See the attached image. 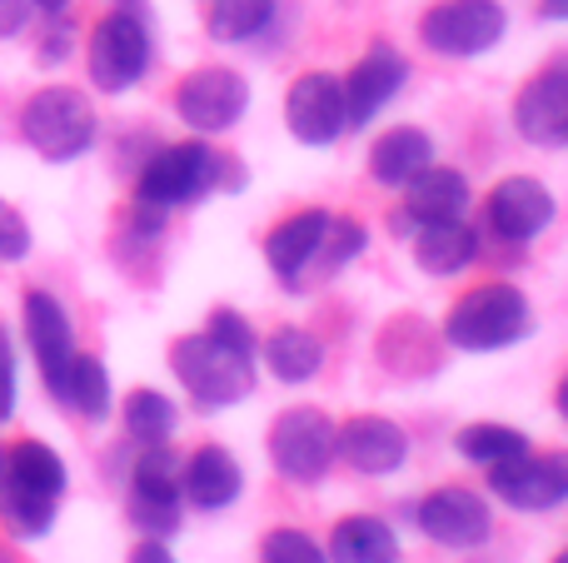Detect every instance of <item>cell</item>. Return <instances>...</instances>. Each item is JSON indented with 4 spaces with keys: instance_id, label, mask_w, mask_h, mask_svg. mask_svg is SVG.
<instances>
[{
    "instance_id": "cell-1",
    "label": "cell",
    "mask_w": 568,
    "mask_h": 563,
    "mask_svg": "<svg viewBox=\"0 0 568 563\" xmlns=\"http://www.w3.org/2000/svg\"><path fill=\"white\" fill-rule=\"evenodd\" d=\"M65 484V459L40 439H20V444L0 449V524L16 539L50 534Z\"/></svg>"
},
{
    "instance_id": "cell-2",
    "label": "cell",
    "mask_w": 568,
    "mask_h": 563,
    "mask_svg": "<svg viewBox=\"0 0 568 563\" xmlns=\"http://www.w3.org/2000/svg\"><path fill=\"white\" fill-rule=\"evenodd\" d=\"M150 55H155V40H150L145 0H120V6L90 30V45H85L90 85L105 90V95H120V90L145 80Z\"/></svg>"
},
{
    "instance_id": "cell-3",
    "label": "cell",
    "mask_w": 568,
    "mask_h": 563,
    "mask_svg": "<svg viewBox=\"0 0 568 563\" xmlns=\"http://www.w3.org/2000/svg\"><path fill=\"white\" fill-rule=\"evenodd\" d=\"M95 105H90L85 90L75 85H45L26 100L20 110V135L50 165H65V160H80L90 145H95Z\"/></svg>"
},
{
    "instance_id": "cell-4",
    "label": "cell",
    "mask_w": 568,
    "mask_h": 563,
    "mask_svg": "<svg viewBox=\"0 0 568 563\" xmlns=\"http://www.w3.org/2000/svg\"><path fill=\"white\" fill-rule=\"evenodd\" d=\"M524 335H534V309L529 299L514 285L494 279V285H479L449 309L444 319V339L454 349H469V355H484V349H509L519 345Z\"/></svg>"
},
{
    "instance_id": "cell-5",
    "label": "cell",
    "mask_w": 568,
    "mask_h": 563,
    "mask_svg": "<svg viewBox=\"0 0 568 563\" xmlns=\"http://www.w3.org/2000/svg\"><path fill=\"white\" fill-rule=\"evenodd\" d=\"M170 369H175V379L185 385V395L195 399L205 414L240 405V399L255 389V359H240V355H230V349H220L205 329L175 339V349H170Z\"/></svg>"
},
{
    "instance_id": "cell-6",
    "label": "cell",
    "mask_w": 568,
    "mask_h": 563,
    "mask_svg": "<svg viewBox=\"0 0 568 563\" xmlns=\"http://www.w3.org/2000/svg\"><path fill=\"white\" fill-rule=\"evenodd\" d=\"M220 165H225V160L210 145H200V140L155 150L150 165L140 170V180H135V205L150 209V215H170V209H180V205H195L205 190H215Z\"/></svg>"
},
{
    "instance_id": "cell-7",
    "label": "cell",
    "mask_w": 568,
    "mask_h": 563,
    "mask_svg": "<svg viewBox=\"0 0 568 563\" xmlns=\"http://www.w3.org/2000/svg\"><path fill=\"white\" fill-rule=\"evenodd\" d=\"M504 25H509V16H504L499 0H439L434 10H424L419 40L434 55L469 60L499 45Z\"/></svg>"
},
{
    "instance_id": "cell-8",
    "label": "cell",
    "mask_w": 568,
    "mask_h": 563,
    "mask_svg": "<svg viewBox=\"0 0 568 563\" xmlns=\"http://www.w3.org/2000/svg\"><path fill=\"white\" fill-rule=\"evenodd\" d=\"M334 434H339V424L324 409H310V405L284 409L275 429H270V459L294 484H320L329 474V464L339 459L334 454Z\"/></svg>"
},
{
    "instance_id": "cell-9",
    "label": "cell",
    "mask_w": 568,
    "mask_h": 563,
    "mask_svg": "<svg viewBox=\"0 0 568 563\" xmlns=\"http://www.w3.org/2000/svg\"><path fill=\"white\" fill-rule=\"evenodd\" d=\"M180 459L175 449L165 444H145V454L135 459V479H130V524L140 529L145 539H165L180 529Z\"/></svg>"
},
{
    "instance_id": "cell-10",
    "label": "cell",
    "mask_w": 568,
    "mask_h": 563,
    "mask_svg": "<svg viewBox=\"0 0 568 563\" xmlns=\"http://www.w3.org/2000/svg\"><path fill=\"white\" fill-rule=\"evenodd\" d=\"M250 110V80L230 65H200L175 85V115L200 135H220V130L240 125Z\"/></svg>"
},
{
    "instance_id": "cell-11",
    "label": "cell",
    "mask_w": 568,
    "mask_h": 563,
    "mask_svg": "<svg viewBox=\"0 0 568 563\" xmlns=\"http://www.w3.org/2000/svg\"><path fill=\"white\" fill-rule=\"evenodd\" d=\"M284 125L300 145H334V140L349 130V115H344V85L329 70H304L300 80L284 95Z\"/></svg>"
},
{
    "instance_id": "cell-12",
    "label": "cell",
    "mask_w": 568,
    "mask_h": 563,
    "mask_svg": "<svg viewBox=\"0 0 568 563\" xmlns=\"http://www.w3.org/2000/svg\"><path fill=\"white\" fill-rule=\"evenodd\" d=\"M554 215H559V199H554L549 185L534 180V175L499 180V185L489 190V205H484L489 229L499 239H509V245H529V239H539L544 229L554 225Z\"/></svg>"
},
{
    "instance_id": "cell-13",
    "label": "cell",
    "mask_w": 568,
    "mask_h": 563,
    "mask_svg": "<svg viewBox=\"0 0 568 563\" xmlns=\"http://www.w3.org/2000/svg\"><path fill=\"white\" fill-rule=\"evenodd\" d=\"M489 489L494 499H504L509 509H524V514H544V509H559L568 499V464L554 454H519L504 459V464L489 469Z\"/></svg>"
},
{
    "instance_id": "cell-14",
    "label": "cell",
    "mask_w": 568,
    "mask_h": 563,
    "mask_svg": "<svg viewBox=\"0 0 568 563\" xmlns=\"http://www.w3.org/2000/svg\"><path fill=\"white\" fill-rule=\"evenodd\" d=\"M419 529H424V539H434L439 549H479V544H489V534H494V514L474 489L444 484L419 504Z\"/></svg>"
},
{
    "instance_id": "cell-15",
    "label": "cell",
    "mask_w": 568,
    "mask_h": 563,
    "mask_svg": "<svg viewBox=\"0 0 568 563\" xmlns=\"http://www.w3.org/2000/svg\"><path fill=\"white\" fill-rule=\"evenodd\" d=\"M514 125L529 145H544V150H559L568 145V65L554 60L544 65L529 85L519 90L514 100Z\"/></svg>"
},
{
    "instance_id": "cell-16",
    "label": "cell",
    "mask_w": 568,
    "mask_h": 563,
    "mask_svg": "<svg viewBox=\"0 0 568 563\" xmlns=\"http://www.w3.org/2000/svg\"><path fill=\"white\" fill-rule=\"evenodd\" d=\"M26 335L30 349H36V365L40 379H45L50 395H65V375H70V359H75V329H70V315L50 289H30L26 295Z\"/></svg>"
},
{
    "instance_id": "cell-17",
    "label": "cell",
    "mask_w": 568,
    "mask_h": 563,
    "mask_svg": "<svg viewBox=\"0 0 568 563\" xmlns=\"http://www.w3.org/2000/svg\"><path fill=\"white\" fill-rule=\"evenodd\" d=\"M404 80H409V65H404V55L394 45H384V40H379V45L364 50L359 65L349 70V80H339L349 125H369V120L379 115L394 95H399Z\"/></svg>"
},
{
    "instance_id": "cell-18",
    "label": "cell",
    "mask_w": 568,
    "mask_h": 563,
    "mask_svg": "<svg viewBox=\"0 0 568 563\" xmlns=\"http://www.w3.org/2000/svg\"><path fill=\"white\" fill-rule=\"evenodd\" d=\"M334 454H339L349 469H359V474L379 479V474H394V469L409 459V439H404V429L394 424V419L359 414L334 434Z\"/></svg>"
},
{
    "instance_id": "cell-19",
    "label": "cell",
    "mask_w": 568,
    "mask_h": 563,
    "mask_svg": "<svg viewBox=\"0 0 568 563\" xmlns=\"http://www.w3.org/2000/svg\"><path fill=\"white\" fill-rule=\"evenodd\" d=\"M469 209V180L449 165H424L419 175L404 185V215L414 225H444V219H464Z\"/></svg>"
},
{
    "instance_id": "cell-20",
    "label": "cell",
    "mask_w": 568,
    "mask_h": 563,
    "mask_svg": "<svg viewBox=\"0 0 568 563\" xmlns=\"http://www.w3.org/2000/svg\"><path fill=\"white\" fill-rule=\"evenodd\" d=\"M245 489V474H240L235 454L220 444H205L190 454V464L180 469V494L195 509H230Z\"/></svg>"
},
{
    "instance_id": "cell-21",
    "label": "cell",
    "mask_w": 568,
    "mask_h": 563,
    "mask_svg": "<svg viewBox=\"0 0 568 563\" xmlns=\"http://www.w3.org/2000/svg\"><path fill=\"white\" fill-rule=\"evenodd\" d=\"M324 225H329V209H300V215L280 219V225L270 229L265 259L284 285H300V275L314 265V249H320V239H324Z\"/></svg>"
},
{
    "instance_id": "cell-22",
    "label": "cell",
    "mask_w": 568,
    "mask_h": 563,
    "mask_svg": "<svg viewBox=\"0 0 568 563\" xmlns=\"http://www.w3.org/2000/svg\"><path fill=\"white\" fill-rule=\"evenodd\" d=\"M424 165H434V140L419 125H394L374 140L369 150V175L389 190H404Z\"/></svg>"
},
{
    "instance_id": "cell-23",
    "label": "cell",
    "mask_w": 568,
    "mask_h": 563,
    "mask_svg": "<svg viewBox=\"0 0 568 563\" xmlns=\"http://www.w3.org/2000/svg\"><path fill=\"white\" fill-rule=\"evenodd\" d=\"M414 259H419L424 275H459L479 259V235H474L464 219H444V225H419L414 235Z\"/></svg>"
},
{
    "instance_id": "cell-24",
    "label": "cell",
    "mask_w": 568,
    "mask_h": 563,
    "mask_svg": "<svg viewBox=\"0 0 568 563\" xmlns=\"http://www.w3.org/2000/svg\"><path fill=\"white\" fill-rule=\"evenodd\" d=\"M329 563H399V539L384 519L374 514H349L334 524L329 534Z\"/></svg>"
},
{
    "instance_id": "cell-25",
    "label": "cell",
    "mask_w": 568,
    "mask_h": 563,
    "mask_svg": "<svg viewBox=\"0 0 568 563\" xmlns=\"http://www.w3.org/2000/svg\"><path fill=\"white\" fill-rule=\"evenodd\" d=\"M320 359H324V345L300 325H284L265 339V365L275 369V379H284V385H304V379H314Z\"/></svg>"
},
{
    "instance_id": "cell-26",
    "label": "cell",
    "mask_w": 568,
    "mask_h": 563,
    "mask_svg": "<svg viewBox=\"0 0 568 563\" xmlns=\"http://www.w3.org/2000/svg\"><path fill=\"white\" fill-rule=\"evenodd\" d=\"M280 0H210L205 30L225 45H240V40H255L260 30L275 20Z\"/></svg>"
},
{
    "instance_id": "cell-27",
    "label": "cell",
    "mask_w": 568,
    "mask_h": 563,
    "mask_svg": "<svg viewBox=\"0 0 568 563\" xmlns=\"http://www.w3.org/2000/svg\"><path fill=\"white\" fill-rule=\"evenodd\" d=\"M60 405H70L75 414L85 419H105L110 414V375L95 355H75L70 359V375H65V395Z\"/></svg>"
},
{
    "instance_id": "cell-28",
    "label": "cell",
    "mask_w": 568,
    "mask_h": 563,
    "mask_svg": "<svg viewBox=\"0 0 568 563\" xmlns=\"http://www.w3.org/2000/svg\"><path fill=\"white\" fill-rule=\"evenodd\" d=\"M454 449H459L469 464L494 469V464H504V459L529 454V439H524L519 429H509V424H469V429H459Z\"/></svg>"
},
{
    "instance_id": "cell-29",
    "label": "cell",
    "mask_w": 568,
    "mask_h": 563,
    "mask_svg": "<svg viewBox=\"0 0 568 563\" xmlns=\"http://www.w3.org/2000/svg\"><path fill=\"white\" fill-rule=\"evenodd\" d=\"M125 434L140 444H170L175 434V405L160 389H135L125 399Z\"/></svg>"
},
{
    "instance_id": "cell-30",
    "label": "cell",
    "mask_w": 568,
    "mask_h": 563,
    "mask_svg": "<svg viewBox=\"0 0 568 563\" xmlns=\"http://www.w3.org/2000/svg\"><path fill=\"white\" fill-rule=\"evenodd\" d=\"M359 249H364V225H354V219H344V215H329V225H324V239H320V249H314V259L324 265V275H339V269L349 265Z\"/></svg>"
},
{
    "instance_id": "cell-31",
    "label": "cell",
    "mask_w": 568,
    "mask_h": 563,
    "mask_svg": "<svg viewBox=\"0 0 568 563\" xmlns=\"http://www.w3.org/2000/svg\"><path fill=\"white\" fill-rule=\"evenodd\" d=\"M260 563H329V559H324V549L314 544L310 534H300V529H275V534H265V544H260Z\"/></svg>"
},
{
    "instance_id": "cell-32",
    "label": "cell",
    "mask_w": 568,
    "mask_h": 563,
    "mask_svg": "<svg viewBox=\"0 0 568 563\" xmlns=\"http://www.w3.org/2000/svg\"><path fill=\"white\" fill-rule=\"evenodd\" d=\"M205 335L215 339L220 349L240 355V359H255V355H260L255 329H250V319H245V315H235V309H215V315H210V325H205Z\"/></svg>"
},
{
    "instance_id": "cell-33",
    "label": "cell",
    "mask_w": 568,
    "mask_h": 563,
    "mask_svg": "<svg viewBox=\"0 0 568 563\" xmlns=\"http://www.w3.org/2000/svg\"><path fill=\"white\" fill-rule=\"evenodd\" d=\"M26 255H30V225H26V215H20L16 205H6V199H0V259L20 265Z\"/></svg>"
},
{
    "instance_id": "cell-34",
    "label": "cell",
    "mask_w": 568,
    "mask_h": 563,
    "mask_svg": "<svg viewBox=\"0 0 568 563\" xmlns=\"http://www.w3.org/2000/svg\"><path fill=\"white\" fill-rule=\"evenodd\" d=\"M16 414V345L0 329V419Z\"/></svg>"
},
{
    "instance_id": "cell-35",
    "label": "cell",
    "mask_w": 568,
    "mask_h": 563,
    "mask_svg": "<svg viewBox=\"0 0 568 563\" xmlns=\"http://www.w3.org/2000/svg\"><path fill=\"white\" fill-rule=\"evenodd\" d=\"M30 16H36V6H30V0H0V40L20 35V30L30 25Z\"/></svg>"
},
{
    "instance_id": "cell-36",
    "label": "cell",
    "mask_w": 568,
    "mask_h": 563,
    "mask_svg": "<svg viewBox=\"0 0 568 563\" xmlns=\"http://www.w3.org/2000/svg\"><path fill=\"white\" fill-rule=\"evenodd\" d=\"M125 563H175V554H170L165 539H140V544L130 549Z\"/></svg>"
},
{
    "instance_id": "cell-37",
    "label": "cell",
    "mask_w": 568,
    "mask_h": 563,
    "mask_svg": "<svg viewBox=\"0 0 568 563\" xmlns=\"http://www.w3.org/2000/svg\"><path fill=\"white\" fill-rule=\"evenodd\" d=\"M30 6H36V10H45V16H60V10L70 6V0H30Z\"/></svg>"
},
{
    "instance_id": "cell-38",
    "label": "cell",
    "mask_w": 568,
    "mask_h": 563,
    "mask_svg": "<svg viewBox=\"0 0 568 563\" xmlns=\"http://www.w3.org/2000/svg\"><path fill=\"white\" fill-rule=\"evenodd\" d=\"M0 563H16V559H10V554H6V549H0Z\"/></svg>"
},
{
    "instance_id": "cell-39",
    "label": "cell",
    "mask_w": 568,
    "mask_h": 563,
    "mask_svg": "<svg viewBox=\"0 0 568 563\" xmlns=\"http://www.w3.org/2000/svg\"><path fill=\"white\" fill-rule=\"evenodd\" d=\"M554 563H568V554H559V559H554Z\"/></svg>"
}]
</instances>
